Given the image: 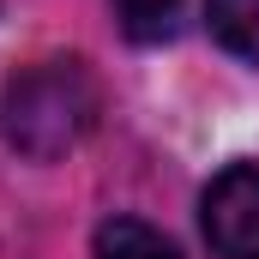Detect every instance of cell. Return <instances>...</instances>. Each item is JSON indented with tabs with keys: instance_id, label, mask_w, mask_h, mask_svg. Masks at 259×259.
<instances>
[{
	"instance_id": "obj_5",
	"label": "cell",
	"mask_w": 259,
	"mask_h": 259,
	"mask_svg": "<svg viewBox=\"0 0 259 259\" xmlns=\"http://www.w3.org/2000/svg\"><path fill=\"white\" fill-rule=\"evenodd\" d=\"M175 6H181V0H115L121 30H127L133 42H157V36H169V30H175Z\"/></svg>"
},
{
	"instance_id": "obj_3",
	"label": "cell",
	"mask_w": 259,
	"mask_h": 259,
	"mask_svg": "<svg viewBox=\"0 0 259 259\" xmlns=\"http://www.w3.org/2000/svg\"><path fill=\"white\" fill-rule=\"evenodd\" d=\"M97 259H181L151 223H139V217H109L103 229H97Z\"/></svg>"
},
{
	"instance_id": "obj_2",
	"label": "cell",
	"mask_w": 259,
	"mask_h": 259,
	"mask_svg": "<svg viewBox=\"0 0 259 259\" xmlns=\"http://www.w3.org/2000/svg\"><path fill=\"white\" fill-rule=\"evenodd\" d=\"M205 241L223 259H259V169L235 163L205 187Z\"/></svg>"
},
{
	"instance_id": "obj_4",
	"label": "cell",
	"mask_w": 259,
	"mask_h": 259,
	"mask_svg": "<svg viewBox=\"0 0 259 259\" xmlns=\"http://www.w3.org/2000/svg\"><path fill=\"white\" fill-rule=\"evenodd\" d=\"M205 18L229 55L259 61V0H205Z\"/></svg>"
},
{
	"instance_id": "obj_1",
	"label": "cell",
	"mask_w": 259,
	"mask_h": 259,
	"mask_svg": "<svg viewBox=\"0 0 259 259\" xmlns=\"http://www.w3.org/2000/svg\"><path fill=\"white\" fill-rule=\"evenodd\" d=\"M97 109H103V97H97L91 66L61 55V61H36L30 72H18L6 84V97H0V133H6V145L18 157L49 163V157L72 151L84 133L97 127Z\"/></svg>"
}]
</instances>
